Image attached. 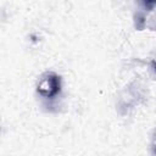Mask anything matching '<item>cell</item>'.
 Returning <instances> with one entry per match:
<instances>
[{"instance_id":"cell-2","label":"cell","mask_w":156,"mask_h":156,"mask_svg":"<svg viewBox=\"0 0 156 156\" xmlns=\"http://www.w3.org/2000/svg\"><path fill=\"white\" fill-rule=\"evenodd\" d=\"M154 151L156 154V138H155V143H154Z\"/></svg>"},{"instance_id":"cell-1","label":"cell","mask_w":156,"mask_h":156,"mask_svg":"<svg viewBox=\"0 0 156 156\" xmlns=\"http://www.w3.org/2000/svg\"><path fill=\"white\" fill-rule=\"evenodd\" d=\"M61 90V79L57 74L49 72L41 77L38 84V93L48 99L55 98Z\"/></svg>"}]
</instances>
